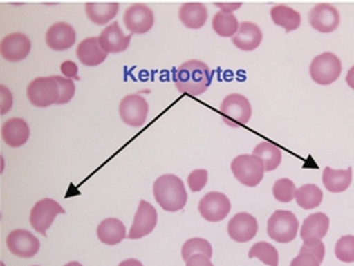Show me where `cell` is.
<instances>
[{
    "label": "cell",
    "instance_id": "277c9868",
    "mask_svg": "<svg viewBox=\"0 0 354 266\" xmlns=\"http://www.w3.org/2000/svg\"><path fill=\"white\" fill-rule=\"evenodd\" d=\"M231 171L235 179L247 187H257L263 179L265 167L254 155H240L231 162Z\"/></svg>",
    "mask_w": 354,
    "mask_h": 266
},
{
    "label": "cell",
    "instance_id": "9a60e30c",
    "mask_svg": "<svg viewBox=\"0 0 354 266\" xmlns=\"http://www.w3.org/2000/svg\"><path fill=\"white\" fill-rule=\"evenodd\" d=\"M227 232L230 238L235 243H248L258 232V221L248 213H240L228 221Z\"/></svg>",
    "mask_w": 354,
    "mask_h": 266
},
{
    "label": "cell",
    "instance_id": "d6986e66",
    "mask_svg": "<svg viewBox=\"0 0 354 266\" xmlns=\"http://www.w3.org/2000/svg\"><path fill=\"white\" fill-rule=\"evenodd\" d=\"M108 53L101 47L98 37H88L77 47V57L82 66L97 67L106 60Z\"/></svg>",
    "mask_w": 354,
    "mask_h": 266
},
{
    "label": "cell",
    "instance_id": "3957f363",
    "mask_svg": "<svg viewBox=\"0 0 354 266\" xmlns=\"http://www.w3.org/2000/svg\"><path fill=\"white\" fill-rule=\"evenodd\" d=\"M220 115L224 122L231 128L245 126L252 115L250 101L241 94H230L220 106Z\"/></svg>",
    "mask_w": 354,
    "mask_h": 266
},
{
    "label": "cell",
    "instance_id": "bcb514c9",
    "mask_svg": "<svg viewBox=\"0 0 354 266\" xmlns=\"http://www.w3.org/2000/svg\"><path fill=\"white\" fill-rule=\"evenodd\" d=\"M35 266H37V265H35Z\"/></svg>",
    "mask_w": 354,
    "mask_h": 266
},
{
    "label": "cell",
    "instance_id": "b9f144b4",
    "mask_svg": "<svg viewBox=\"0 0 354 266\" xmlns=\"http://www.w3.org/2000/svg\"><path fill=\"white\" fill-rule=\"evenodd\" d=\"M217 8H220V12L224 13H232L234 10H237L243 6V3L240 2H235V3H214Z\"/></svg>",
    "mask_w": 354,
    "mask_h": 266
},
{
    "label": "cell",
    "instance_id": "cb8c5ba5",
    "mask_svg": "<svg viewBox=\"0 0 354 266\" xmlns=\"http://www.w3.org/2000/svg\"><path fill=\"white\" fill-rule=\"evenodd\" d=\"M329 225H330V220L326 214H323V213L312 214L305 220V222L301 228V238L304 241H306L309 238L323 240L324 236L328 235Z\"/></svg>",
    "mask_w": 354,
    "mask_h": 266
},
{
    "label": "cell",
    "instance_id": "d590c367",
    "mask_svg": "<svg viewBox=\"0 0 354 266\" xmlns=\"http://www.w3.org/2000/svg\"><path fill=\"white\" fill-rule=\"evenodd\" d=\"M207 182H209V173L204 169L194 170L187 177V184H189L190 190L194 193L201 191L205 187V184H207Z\"/></svg>",
    "mask_w": 354,
    "mask_h": 266
},
{
    "label": "cell",
    "instance_id": "6da1fadb",
    "mask_svg": "<svg viewBox=\"0 0 354 266\" xmlns=\"http://www.w3.org/2000/svg\"><path fill=\"white\" fill-rule=\"evenodd\" d=\"M212 79V70L200 60H189L183 63L173 74V82L177 90L192 97L201 95L204 91H207Z\"/></svg>",
    "mask_w": 354,
    "mask_h": 266
},
{
    "label": "cell",
    "instance_id": "f546056e",
    "mask_svg": "<svg viewBox=\"0 0 354 266\" xmlns=\"http://www.w3.org/2000/svg\"><path fill=\"white\" fill-rule=\"evenodd\" d=\"M213 28L214 32L221 37H234L237 35L240 24L237 17L232 13L217 12L213 17Z\"/></svg>",
    "mask_w": 354,
    "mask_h": 266
},
{
    "label": "cell",
    "instance_id": "83f0119b",
    "mask_svg": "<svg viewBox=\"0 0 354 266\" xmlns=\"http://www.w3.org/2000/svg\"><path fill=\"white\" fill-rule=\"evenodd\" d=\"M120 12V5L111 2V3H86L85 13L93 23L104 26L111 21Z\"/></svg>",
    "mask_w": 354,
    "mask_h": 266
},
{
    "label": "cell",
    "instance_id": "603a6c76",
    "mask_svg": "<svg viewBox=\"0 0 354 266\" xmlns=\"http://www.w3.org/2000/svg\"><path fill=\"white\" fill-rule=\"evenodd\" d=\"M207 16H209L207 8L198 2L185 3L179 9L180 21L185 24V27L192 28V30L201 28L205 24V21H207Z\"/></svg>",
    "mask_w": 354,
    "mask_h": 266
},
{
    "label": "cell",
    "instance_id": "44dd1931",
    "mask_svg": "<svg viewBox=\"0 0 354 266\" xmlns=\"http://www.w3.org/2000/svg\"><path fill=\"white\" fill-rule=\"evenodd\" d=\"M262 41L261 28L251 21H245L240 24L237 35L232 37V43L243 51H252L259 47Z\"/></svg>",
    "mask_w": 354,
    "mask_h": 266
},
{
    "label": "cell",
    "instance_id": "ac0fdd59",
    "mask_svg": "<svg viewBox=\"0 0 354 266\" xmlns=\"http://www.w3.org/2000/svg\"><path fill=\"white\" fill-rule=\"evenodd\" d=\"M98 40H100L101 47L106 53H122L129 47L132 35L125 36L122 33V28L120 27V24H118V21H113L104 28Z\"/></svg>",
    "mask_w": 354,
    "mask_h": 266
},
{
    "label": "cell",
    "instance_id": "52a82bcc",
    "mask_svg": "<svg viewBox=\"0 0 354 266\" xmlns=\"http://www.w3.org/2000/svg\"><path fill=\"white\" fill-rule=\"evenodd\" d=\"M60 90L54 77H40L27 86V98L37 108H47L57 104Z\"/></svg>",
    "mask_w": 354,
    "mask_h": 266
},
{
    "label": "cell",
    "instance_id": "4dcf8cb0",
    "mask_svg": "<svg viewBox=\"0 0 354 266\" xmlns=\"http://www.w3.org/2000/svg\"><path fill=\"white\" fill-rule=\"evenodd\" d=\"M248 256L257 258L261 262H263L265 265L268 266H278L279 265V255L278 251L274 245L268 244V243H257L255 245H252V248L248 252Z\"/></svg>",
    "mask_w": 354,
    "mask_h": 266
},
{
    "label": "cell",
    "instance_id": "7bdbcfd3",
    "mask_svg": "<svg viewBox=\"0 0 354 266\" xmlns=\"http://www.w3.org/2000/svg\"><path fill=\"white\" fill-rule=\"evenodd\" d=\"M346 82H347V85H348L350 88H353V90H354V66L348 70L347 77H346Z\"/></svg>",
    "mask_w": 354,
    "mask_h": 266
},
{
    "label": "cell",
    "instance_id": "ab89813d",
    "mask_svg": "<svg viewBox=\"0 0 354 266\" xmlns=\"http://www.w3.org/2000/svg\"><path fill=\"white\" fill-rule=\"evenodd\" d=\"M62 73L68 79H73V81H78L80 79V77H78V67L73 61H64L62 64Z\"/></svg>",
    "mask_w": 354,
    "mask_h": 266
},
{
    "label": "cell",
    "instance_id": "7402d4cb",
    "mask_svg": "<svg viewBox=\"0 0 354 266\" xmlns=\"http://www.w3.org/2000/svg\"><path fill=\"white\" fill-rule=\"evenodd\" d=\"M97 235L102 244L116 245L127 238V228L118 218H105L98 225Z\"/></svg>",
    "mask_w": 354,
    "mask_h": 266
},
{
    "label": "cell",
    "instance_id": "e0dca14e",
    "mask_svg": "<svg viewBox=\"0 0 354 266\" xmlns=\"http://www.w3.org/2000/svg\"><path fill=\"white\" fill-rule=\"evenodd\" d=\"M75 30L68 23L60 21L53 24L46 33V43L54 51H66L75 43Z\"/></svg>",
    "mask_w": 354,
    "mask_h": 266
},
{
    "label": "cell",
    "instance_id": "e575fe53",
    "mask_svg": "<svg viewBox=\"0 0 354 266\" xmlns=\"http://www.w3.org/2000/svg\"><path fill=\"white\" fill-rule=\"evenodd\" d=\"M54 78L58 84V90H60V95H58L57 105H64V104L70 102L74 98V94H75L74 81L68 79L66 77H60V75H57Z\"/></svg>",
    "mask_w": 354,
    "mask_h": 266
},
{
    "label": "cell",
    "instance_id": "f1b7e54d",
    "mask_svg": "<svg viewBox=\"0 0 354 266\" xmlns=\"http://www.w3.org/2000/svg\"><path fill=\"white\" fill-rule=\"evenodd\" d=\"M295 200L304 210H313L323 201V193L316 184H305L295 193Z\"/></svg>",
    "mask_w": 354,
    "mask_h": 266
},
{
    "label": "cell",
    "instance_id": "1f68e13d",
    "mask_svg": "<svg viewBox=\"0 0 354 266\" xmlns=\"http://www.w3.org/2000/svg\"><path fill=\"white\" fill-rule=\"evenodd\" d=\"M197 254L212 258L213 256L212 244L207 240H203V238H192V240L186 241L182 248V258L185 260H187L189 258H192L193 255H197Z\"/></svg>",
    "mask_w": 354,
    "mask_h": 266
},
{
    "label": "cell",
    "instance_id": "484cf974",
    "mask_svg": "<svg viewBox=\"0 0 354 266\" xmlns=\"http://www.w3.org/2000/svg\"><path fill=\"white\" fill-rule=\"evenodd\" d=\"M252 155L262 160L265 171L275 170L282 162V151L277 144H272L270 142H262L257 144Z\"/></svg>",
    "mask_w": 354,
    "mask_h": 266
},
{
    "label": "cell",
    "instance_id": "ee69618b",
    "mask_svg": "<svg viewBox=\"0 0 354 266\" xmlns=\"http://www.w3.org/2000/svg\"><path fill=\"white\" fill-rule=\"evenodd\" d=\"M118 266H143V265H142V262L138 260V259H127V260L121 262Z\"/></svg>",
    "mask_w": 354,
    "mask_h": 266
},
{
    "label": "cell",
    "instance_id": "d4e9b609",
    "mask_svg": "<svg viewBox=\"0 0 354 266\" xmlns=\"http://www.w3.org/2000/svg\"><path fill=\"white\" fill-rule=\"evenodd\" d=\"M353 179L351 167L346 170H333L332 167H326L323 170V184L330 193H343L346 191Z\"/></svg>",
    "mask_w": 354,
    "mask_h": 266
},
{
    "label": "cell",
    "instance_id": "2e32d148",
    "mask_svg": "<svg viewBox=\"0 0 354 266\" xmlns=\"http://www.w3.org/2000/svg\"><path fill=\"white\" fill-rule=\"evenodd\" d=\"M32 50V41L23 33H12L0 43V53L8 61L17 63L24 60Z\"/></svg>",
    "mask_w": 354,
    "mask_h": 266
},
{
    "label": "cell",
    "instance_id": "5bb4252c",
    "mask_svg": "<svg viewBox=\"0 0 354 266\" xmlns=\"http://www.w3.org/2000/svg\"><path fill=\"white\" fill-rule=\"evenodd\" d=\"M309 23L320 33H333L340 24V13L329 3H320L309 12Z\"/></svg>",
    "mask_w": 354,
    "mask_h": 266
},
{
    "label": "cell",
    "instance_id": "8992f818",
    "mask_svg": "<svg viewBox=\"0 0 354 266\" xmlns=\"http://www.w3.org/2000/svg\"><path fill=\"white\" fill-rule=\"evenodd\" d=\"M310 77L319 85H330L342 74L340 58L333 53H323L310 63Z\"/></svg>",
    "mask_w": 354,
    "mask_h": 266
},
{
    "label": "cell",
    "instance_id": "7c38bea8",
    "mask_svg": "<svg viewBox=\"0 0 354 266\" xmlns=\"http://www.w3.org/2000/svg\"><path fill=\"white\" fill-rule=\"evenodd\" d=\"M155 16L149 6L135 3L124 15V23L132 35H145L153 27Z\"/></svg>",
    "mask_w": 354,
    "mask_h": 266
},
{
    "label": "cell",
    "instance_id": "f35d334b",
    "mask_svg": "<svg viewBox=\"0 0 354 266\" xmlns=\"http://www.w3.org/2000/svg\"><path fill=\"white\" fill-rule=\"evenodd\" d=\"M0 95H2V109H0V112H2V115H5L12 109L13 95L9 91V88H6L5 85L0 86Z\"/></svg>",
    "mask_w": 354,
    "mask_h": 266
},
{
    "label": "cell",
    "instance_id": "d6a6232c",
    "mask_svg": "<svg viewBox=\"0 0 354 266\" xmlns=\"http://www.w3.org/2000/svg\"><path fill=\"white\" fill-rule=\"evenodd\" d=\"M335 255L339 260L346 263L354 262V235H344L336 243Z\"/></svg>",
    "mask_w": 354,
    "mask_h": 266
},
{
    "label": "cell",
    "instance_id": "4316f807",
    "mask_svg": "<svg viewBox=\"0 0 354 266\" xmlns=\"http://www.w3.org/2000/svg\"><path fill=\"white\" fill-rule=\"evenodd\" d=\"M271 19L277 26L285 28V32H293L301 26V15L289 6L278 5L271 9Z\"/></svg>",
    "mask_w": 354,
    "mask_h": 266
},
{
    "label": "cell",
    "instance_id": "ba28073f",
    "mask_svg": "<svg viewBox=\"0 0 354 266\" xmlns=\"http://www.w3.org/2000/svg\"><path fill=\"white\" fill-rule=\"evenodd\" d=\"M198 211L205 221L220 222L231 211L230 198L218 191L207 193L198 202Z\"/></svg>",
    "mask_w": 354,
    "mask_h": 266
},
{
    "label": "cell",
    "instance_id": "7a4b0ae2",
    "mask_svg": "<svg viewBox=\"0 0 354 266\" xmlns=\"http://www.w3.org/2000/svg\"><path fill=\"white\" fill-rule=\"evenodd\" d=\"M153 196L162 210L176 213L185 209L187 193L182 179L174 174L160 175L153 184Z\"/></svg>",
    "mask_w": 354,
    "mask_h": 266
},
{
    "label": "cell",
    "instance_id": "60d3db41",
    "mask_svg": "<svg viewBox=\"0 0 354 266\" xmlns=\"http://www.w3.org/2000/svg\"><path fill=\"white\" fill-rule=\"evenodd\" d=\"M186 266H214V265L212 263L210 258H207L205 255H201V254H197L186 260Z\"/></svg>",
    "mask_w": 354,
    "mask_h": 266
},
{
    "label": "cell",
    "instance_id": "8d00e7d4",
    "mask_svg": "<svg viewBox=\"0 0 354 266\" xmlns=\"http://www.w3.org/2000/svg\"><path fill=\"white\" fill-rule=\"evenodd\" d=\"M301 252H309L312 254L320 263L324 259V254H326V249H324V244L322 243V240L317 238H309L304 243Z\"/></svg>",
    "mask_w": 354,
    "mask_h": 266
},
{
    "label": "cell",
    "instance_id": "30bf717a",
    "mask_svg": "<svg viewBox=\"0 0 354 266\" xmlns=\"http://www.w3.org/2000/svg\"><path fill=\"white\" fill-rule=\"evenodd\" d=\"M147 112H149V104L138 94L125 97L120 104L121 120L129 126H142L146 122Z\"/></svg>",
    "mask_w": 354,
    "mask_h": 266
},
{
    "label": "cell",
    "instance_id": "5b68a950",
    "mask_svg": "<svg viewBox=\"0 0 354 266\" xmlns=\"http://www.w3.org/2000/svg\"><path fill=\"white\" fill-rule=\"evenodd\" d=\"M299 222L290 211L278 210L268 220V235L275 243L288 244L297 238Z\"/></svg>",
    "mask_w": 354,
    "mask_h": 266
},
{
    "label": "cell",
    "instance_id": "836d02e7",
    "mask_svg": "<svg viewBox=\"0 0 354 266\" xmlns=\"http://www.w3.org/2000/svg\"><path fill=\"white\" fill-rule=\"evenodd\" d=\"M297 187L289 179H279L272 187V194L279 202H290L295 198Z\"/></svg>",
    "mask_w": 354,
    "mask_h": 266
},
{
    "label": "cell",
    "instance_id": "8fae6325",
    "mask_svg": "<svg viewBox=\"0 0 354 266\" xmlns=\"http://www.w3.org/2000/svg\"><path fill=\"white\" fill-rule=\"evenodd\" d=\"M158 224V213L155 207L147 201L142 200L139 202V209L135 214L133 224L131 227V231L128 234L129 240H139L143 236L149 235Z\"/></svg>",
    "mask_w": 354,
    "mask_h": 266
},
{
    "label": "cell",
    "instance_id": "f6af8a7d",
    "mask_svg": "<svg viewBox=\"0 0 354 266\" xmlns=\"http://www.w3.org/2000/svg\"><path fill=\"white\" fill-rule=\"evenodd\" d=\"M66 266H82V265L78 263V262H70V263H67Z\"/></svg>",
    "mask_w": 354,
    "mask_h": 266
},
{
    "label": "cell",
    "instance_id": "4fadbf2b",
    "mask_svg": "<svg viewBox=\"0 0 354 266\" xmlns=\"http://www.w3.org/2000/svg\"><path fill=\"white\" fill-rule=\"evenodd\" d=\"M6 245L9 251L19 258H33L40 249L39 240L26 229L12 231L6 238Z\"/></svg>",
    "mask_w": 354,
    "mask_h": 266
},
{
    "label": "cell",
    "instance_id": "74e56055",
    "mask_svg": "<svg viewBox=\"0 0 354 266\" xmlns=\"http://www.w3.org/2000/svg\"><path fill=\"white\" fill-rule=\"evenodd\" d=\"M290 266H320V262L309 252H301L297 258H293Z\"/></svg>",
    "mask_w": 354,
    "mask_h": 266
},
{
    "label": "cell",
    "instance_id": "9c48e42d",
    "mask_svg": "<svg viewBox=\"0 0 354 266\" xmlns=\"http://www.w3.org/2000/svg\"><path fill=\"white\" fill-rule=\"evenodd\" d=\"M58 214H66V210L63 207L51 198H43L37 201L32 209L30 224L37 232L46 236L47 229L50 228V225Z\"/></svg>",
    "mask_w": 354,
    "mask_h": 266
},
{
    "label": "cell",
    "instance_id": "ffe728a7",
    "mask_svg": "<svg viewBox=\"0 0 354 266\" xmlns=\"http://www.w3.org/2000/svg\"><path fill=\"white\" fill-rule=\"evenodd\" d=\"M30 136V128L21 117H12L2 125L3 142L10 147L23 146Z\"/></svg>",
    "mask_w": 354,
    "mask_h": 266
}]
</instances>
